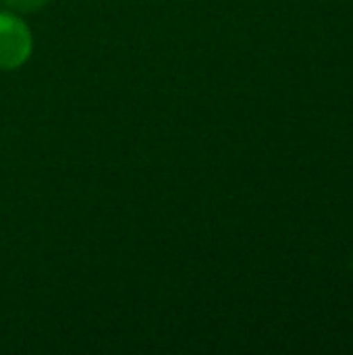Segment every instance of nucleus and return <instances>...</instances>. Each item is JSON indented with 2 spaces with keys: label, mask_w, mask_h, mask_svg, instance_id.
<instances>
[{
  "label": "nucleus",
  "mask_w": 353,
  "mask_h": 355,
  "mask_svg": "<svg viewBox=\"0 0 353 355\" xmlns=\"http://www.w3.org/2000/svg\"><path fill=\"white\" fill-rule=\"evenodd\" d=\"M31 50L33 37L25 21L12 12H0V69H19L27 62Z\"/></svg>",
  "instance_id": "1"
},
{
  "label": "nucleus",
  "mask_w": 353,
  "mask_h": 355,
  "mask_svg": "<svg viewBox=\"0 0 353 355\" xmlns=\"http://www.w3.org/2000/svg\"><path fill=\"white\" fill-rule=\"evenodd\" d=\"M12 10H19V12H33V10H40L48 0H4Z\"/></svg>",
  "instance_id": "2"
}]
</instances>
